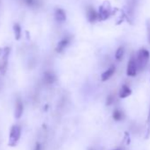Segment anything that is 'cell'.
I'll use <instances>...</instances> for the list:
<instances>
[{"mask_svg":"<svg viewBox=\"0 0 150 150\" xmlns=\"http://www.w3.org/2000/svg\"><path fill=\"white\" fill-rule=\"evenodd\" d=\"M150 135V110L148 113V117H147V132H146V138H148V136Z\"/></svg>","mask_w":150,"mask_h":150,"instance_id":"obj_17","label":"cell"},{"mask_svg":"<svg viewBox=\"0 0 150 150\" xmlns=\"http://www.w3.org/2000/svg\"><path fill=\"white\" fill-rule=\"evenodd\" d=\"M137 71H138V65H137V61L135 60V58L132 56L129 62H128V65H127V70H126V73L128 76L133 77L137 74Z\"/></svg>","mask_w":150,"mask_h":150,"instance_id":"obj_3","label":"cell"},{"mask_svg":"<svg viewBox=\"0 0 150 150\" xmlns=\"http://www.w3.org/2000/svg\"><path fill=\"white\" fill-rule=\"evenodd\" d=\"M55 75L50 71H46L44 74V81L46 84H52L55 81Z\"/></svg>","mask_w":150,"mask_h":150,"instance_id":"obj_12","label":"cell"},{"mask_svg":"<svg viewBox=\"0 0 150 150\" xmlns=\"http://www.w3.org/2000/svg\"><path fill=\"white\" fill-rule=\"evenodd\" d=\"M25 3L30 6H37L39 5L38 0H25Z\"/></svg>","mask_w":150,"mask_h":150,"instance_id":"obj_15","label":"cell"},{"mask_svg":"<svg viewBox=\"0 0 150 150\" xmlns=\"http://www.w3.org/2000/svg\"><path fill=\"white\" fill-rule=\"evenodd\" d=\"M87 17L90 22H95L97 19H99V14L96 12V10L89 6L87 9Z\"/></svg>","mask_w":150,"mask_h":150,"instance_id":"obj_4","label":"cell"},{"mask_svg":"<svg viewBox=\"0 0 150 150\" xmlns=\"http://www.w3.org/2000/svg\"><path fill=\"white\" fill-rule=\"evenodd\" d=\"M124 117V115H123V112L118 110H116L114 112H113V118L116 120V121H120L122 120Z\"/></svg>","mask_w":150,"mask_h":150,"instance_id":"obj_14","label":"cell"},{"mask_svg":"<svg viewBox=\"0 0 150 150\" xmlns=\"http://www.w3.org/2000/svg\"><path fill=\"white\" fill-rule=\"evenodd\" d=\"M115 150H123V149H121V148H117V149H115Z\"/></svg>","mask_w":150,"mask_h":150,"instance_id":"obj_21","label":"cell"},{"mask_svg":"<svg viewBox=\"0 0 150 150\" xmlns=\"http://www.w3.org/2000/svg\"><path fill=\"white\" fill-rule=\"evenodd\" d=\"M146 28H147V39H148V42L150 43V20H148L146 22Z\"/></svg>","mask_w":150,"mask_h":150,"instance_id":"obj_19","label":"cell"},{"mask_svg":"<svg viewBox=\"0 0 150 150\" xmlns=\"http://www.w3.org/2000/svg\"><path fill=\"white\" fill-rule=\"evenodd\" d=\"M110 14V11L109 7H105V3L100 7V12H99V19L101 21L106 20Z\"/></svg>","mask_w":150,"mask_h":150,"instance_id":"obj_6","label":"cell"},{"mask_svg":"<svg viewBox=\"0 0 150 150\" xmlns=\"http://www.w3.org/2000/svg\"><path fill=\"white\" fill-rule=\"evenodd\" d=\"M14 32H15V35H16V39L18 40L21 37V27L16 24L14 26Z\"/></svg>","mask_w":150,"mask_h":150,"instance_id":"obj_16","label":"cell"},{"mask_svg":"<svg viewBox=\"0 0 150 150\" xmlns=\"http://www.w3.org/2000/svg\"><path fill=\"white\" fill-rule=\"evenodd\" d=\"M131 94H132V90L130 89V88L126 85H123L119 91V96L121 98H126Z\"/></svg>","mask_w":150,"mask_h":150,"instance_id":"obj_10","label":"cell"},{"mask_svg":"<svg viewBox=\"0 0 150 150\" xmlns=\"http://www.w3.org/2000/svg\"><path fill=\"white\" fill-rule=\"evenodd\" d=\"M114 102V96L112 95L109 96L108 98H107V101H106V104L107 105H111Z\"/></svg>","mask_w":150,"mask_h":150,"instance_id":"obj_18","label":"cell"},{"mask_svg":"<svg viewBox=\"0 0 150 150\" xmlns=\"http://www.w3.org/2000/svg\"><path fill=\"white\" fill-rule=\"evenodd\" d=\"M149 51L146 49H140L139 53H138V57H137V65H138V71H143L146 64L147 62L149 60Z\"/></svg>","mask_w":150,"mask_h":150,"instance_id":"obj_1","label":"cell"},{"mask_svg":"<svg viewBox=\"0 0 150 150\" xmlns=\"http://www.w3.org/2000/svg\"><path fill=\"white\" fill-rule=\"evenodd\" d=\"M124 54H125V50H124V47H119L117 49V50L116 51V59L117 60H121L124 57Z\"/></svg>","mask_w":150,"mask_h":150,"instance_id":"obj_13","label":"cell"},{"mask_svg":"<svg viewBox=\"0 0 150 150\" xmlns=\"http://www.w3.org/2000/svg\"><path fill=\"white\" fill-rule=\"evenodd\" d=\"M35 150H41V144L40 143H36L35 144Z\"/></svg>","mask_w":150,"mask_h":150,"instance_id":"obj_20","label":"cell"},{"mask_svg":"<svg viewBox=\"0 0 150 150\" xmlns=\"http://www.w3.org/2000/svg\"><path fill=\"white\" fill-rule=\"evenodd\" d=\"M137 0H127V13L129 14V16H133Z\"/></svg>","mask_w":150,"mask_h":150,"instance_id":"obj_9","label":"cell"},{"mask_svg":"<svg viewBox=\"0 0 150 150\" xmlns=\"http://www.w3.org/2000/svg\"><path fill=\"white\" fill-rule=\"evenodd\" d=\"M115 70H116V68H115L114 65L110 66L107 71H105L102 74V81H106L110 80V78L114 74Z\"/></svg>","mask_w":150,"mask_h":150,"instance_id":"obj_7","label":"cell"},{"mask_svg":"<svg viewBox=\"0 0 150 150\" xmlns=\"http://www.w3.org/2000/svg\"><path fill=\"white\" fill-rule=\"evenodd\" d=\"M23 110H24V106H23V103L21 99H17L16 101V105H15V112H14V116L16 118H20L22 114H23Z\"/></svg>","mask_w":150,"mask_h":150,"instance_id":"obj_5","label":"cell"},{"mask_svg":"<svg viewBox=\"0 0 150 150\" xmlns=\"http://www.w3.org/2000/svg\"><path fill=\"white\" fill-rule=\"evenodd\" d=\"M21 127L20 125H13L11 130H10V134H9V142L8 145L10 146H15L21 138Z\"/></svg>","mask_w":150,"mask_h":150,"instance_id":"obj_2","label":"cell"},{"mask_svg":"<svg viewBox=\"0 0 150 150\" xmlns=\"http://www.w3.org/2000/svg\"><path fill=\"white\" fill-rule=\"evenodd\" d=\"M69 42H70V38H69V37L64 38L63 40H61V41L57 43V46L56 50H57V52H62V51L66 48V46L69 44Z\"/></svg>","mask_w":150,"mask_h":150,"instance_id":"obj_8","label":"cell"},{"mask_svg":"<svg viewBox=\"0 0 150 150\" xmlns=\"http://www.w3.org/2000/svg\"><path fill=\"white\" fill-rule=\"evenodd\" d=\"M55 18L57 20V21L58 22H63L65 21L66 19V15L65 13L62 10V9H57L56 13H55Z\"/></svg>","mask_w":150,"mask_h":150,"instance_id":"obj_11","label":"cell"}]
</instances>
